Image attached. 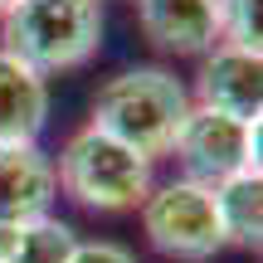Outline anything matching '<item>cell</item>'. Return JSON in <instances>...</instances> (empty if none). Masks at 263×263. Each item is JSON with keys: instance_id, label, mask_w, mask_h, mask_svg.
<instances>
[{"instance_id": "cell-7", "label": "cell", "mask_w": 263, "mask_h": 263, "mask_svg": "<svg viewBox=\"0 0 263 263\" xmlns=\"http://www.w3.org/2000/svg\"><path fill=\"white\" fill-rule=\"evenodd\" d=\"M59 200L54 156L39 141H0V224L44 219Z\"/></svg>"}, {"instance_id": "cell-4", "label": "cell", "mask_w": 263, "mask_h": 263, "mask_svg": "<svg viewBox=\"0 0 263 263\" xmlns=\"http://www.w3.org/2000/svg\"><path fill=\"white\" fill-rule=\"evenodd\" d=\"M141 234L171 263H210L215 254H224V229L215 215V190L200 180H161L146 190V200L137 205Z\"/></svg>"}, {"instance_id": "cell-6", "label": "cell", "mask_w": 263, "mask_h": 263, "mask_svg": "<svg viewBox=\"0 0 263 263\" xmlns=\"http://www.w3.org/2000/svg\"><path fill=\"white\" fill-rule=\"evenodd\" d=\"M190 103L224 112L234 122H258L263 117V54L234 44H215L195 59V83Z\"/></svg>"}, {"instance_id": "cell-11", "label": "cell", "mask_w": 263, "mask_h": 263, "mask_svg": "<svg viewBox=\"0 0 263 263\" xmlns=\"http://www.w3.org/2000/svg\"><path fill=\"white\" fill-rule=\"evenodd\" d=\"M78 249V234L64 224V219L44 215V219H29L25 229H20V244L10 263H68Z\"/></svg>"}, {"instance_id": "cell-3", "label": "cell", "mask_w": 263, "mask_h": 263, "mask_svg": "<svg viewBox=\"0 0 263 263\" xmlns=\"http://www.w3.org/2000/svg\"><path fill=\"white\" fill-rule=\"evenodd\" d=\"M54 180L73 205L93 215H127L156 185V161L137 156L98 127H78L54 161Z\"/></svg>"}, {"instance_id": "cell-12", "label": "cell", "mask_w": 263, "mask_h": 263, "mask_svg": "<svg viewBox=\"0 0 263 263\" xmlns=\"http://www.w3.org/2000/svg\"><path fill=\"white\" fill-rule=\"evenodd\" d=\"M219 15V44L263 54V0H215Z\"/></svg>"}, {"instance_id": "cell-2", "label": "cell", "mask_w": 263, "mask_h": 263, "mask_svg": "<svg viewBox=\"0 0 263 263\" xmlns=\"http://www.w3.org/2000/svg\"><path fill=\"white\" fill-rule=\"evenodd\" d=\"M0 49L44 78L83 68L103 49V0H15L0 15Z\"/></svg>"}, {"instance_id": "cell-13", "label": "cell", "mask_w": 263, "mask_h": 263, "mask_svg": "<svg viewBox=\"0 0 263 263\" xmlns=\"http://www.w3.org/2000/svg\"><path fill=\"white\" fill-rule=\"evenodd\" d=\"M68 263H137V254L127 244H117V239H78Z\"/></svg>"}, {"instance_id": "cell-5", "label": "cell", "mask_w": 263, "mask_h": 263, "mask_svg": "<svg viewBox=\"0 0 263 263\" xmlns=\"http://www.w3.org/2000/svg\"><path fill=\"white\" fill-rule=\"evenodd\" d=\"M171 156L180 161V176L200 185H219L239 171H258V122H234L224 112L190 103L185 122L171 141Z\"/></svg>"}, {"instance_id": "cell-8", "label": "cell", "mask_w": 263, "mask_h": 263, "mask_svg": "<svg viewBox=\"0 0 263 263\" xmlns=\"http://www.w3.org/2000/svg\"><path fill=\"white\" fill-rule=\"evenodd\" d=\"M137 25L171 59H200L219 44L215 0H137Z\"/></svg>"}, {"instance_id": "cell-9", "label": "cell", "mask_w": 263, "mask_h": 263, "mask_svg": "<svg viewBox=\"0 0 263 263\" xmlns=\"http://www.w3.org/2000/svg\"><path fill=\"white\" fill-rule=\"evenodd\" d=\"M49 122V78L0 49V141H39Z\"/></svg>"}, {"instance_id": "cell-14", "label": "cell", "mask_w": 263, "mask_h": 263, "mask_svg": "<svg viewBox=\"0 0 263 263\" xmlns=\"http://www.w3.org/2000/svg\"><path fill=\"white\" fill-rule=\"evenodd\" d=\"M10 5H15V0H0V15H5V10H10Z\"/></svg>"}, {"instance_id": "cell-10", "label": "cell", "mask_w": 263, "mask_h": 263, "mask_svg": "<svg viewBox=\"0 0 263 263\" xmlns=\"http://www.w3.org/2000/svg\"><path fill=\"white\" fill-rule=\"evenodd\" d=\"M215 190V215L224 229V249H258L263 244V176L258 171H239V176L219 180Z\"/></svg>"}, {"instance_id": "cell-1", "label": "cell", "mask_w": 263, "mask_h": 263, "mask_svg": "<svg viewBox=\"0 0 263 263\" xmlns=\"http://www.w3.org/2000/svg\"><path fill=\"white\" fill-rule=\"evenodd\" d=\"M185 112H190L185 78H176L161 64H141V68L112 73L93 93V117H88V127L107 132L112 141L132 146L146 161H161V156H171V141H176Z\"/></svg>"}]
</instances>
